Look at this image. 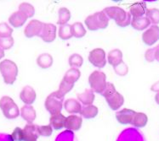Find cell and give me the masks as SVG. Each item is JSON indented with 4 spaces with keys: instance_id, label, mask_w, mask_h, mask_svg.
I'll list each match as a JSON object with an SVG mask.
<instances>
[{
    "instance_id": "33",
    "label": "cell",
    "mask_w": 159,
    "mask_h": 141,
    "mask_svg": "<svg viewBox=\"0 0 159 141\" xmlns=\"http://www.w3.org/2000/svg\"><path fill=\"white\" fill-rule=\"evenodd\" d=\"M84 63V59L81 55L78 54V53H74L70 56L69 58V65L71 68H80L83 65Z\"/></svg>"
},
{
    "instance_id": "8",
    "label": "cell",
    "mask_w": 159,
    "mask_h": 141,
    "mask_svg": "<svg viewBox=\"0 0 159 141\" xmlns=\"http://www.w3.org/2000/svg\"><path fill=\"white\" fill-rule=\"evenodd\" d=\"M89 61L95 67L102 68L107 64L106 52L102 48H95L89 52Z\"/></svg>"
},
{
    "instance_id": "13",
    "label": "cell",
    "mask_w": 159,
    "mask_h": 141,
    "mask_svg": "<svg viewBox=\"0 0 159 141\" xmlns=\"http://www.w3.org/2000/svg\"><path fill=\"white\" fill-rule=\"evenodd\" d=\"M135 113L136 112L134 110L124 108V109L117 112L116 118H117V122L121 124H131Z\"/></svg>"
},
{
    "instance_id": "35",
    "label": "cell",
    "mask_w": 159,
    "mask_h": 141,
    "mask_svg": "<svg viewBox=\"0 0 159 141\" xmlns=\"http://www.w3.org/2000/svg\"><path fill=\"white\" fill-rule=\"evenodd\" d=\"M13 33V29L7 23H0V38L10 37Z\"/></svg>"
},
{
    "instance_id": "10",
    "label": "cell",
    "mask_w": 159,
    "mask_h": 141,
    "mask_svg": "<svg viewBox=\"0 0 159 141\" xmlns=\"http://www.w3.org/2000/svg\"><path fill=\"white\" fill-rule=\"evenodd\" d=\"M159 40V27L157 26H152L149 29L143 33L142 41L148 46L153 45Z\"/></svg>"
},
{
    "instance_id": "21",
    "label": "cell",
    "mask_w": 159,
    "mask_h": 141,
    "mask_svg": "<svg viewBox=\"0 0 159 141\" xmlns=\"http://www.w3.org/2000/svg\"><path fill=\"white\" fill-rule=\"evenodd\" d=\"M64 107H65L66 111L71 114L80 113L82 110V106L80 102L78 100L71 99V98L66 100V102H64Z\"/></svg>"
},
{
    "instance_id": "17",
    "label": "cell",
    "mask_w": 159,
    "mask_h": 141,
    "mask_svg": "<svg viewBox=\"0 0 159 141\" xmlns=\"http://www.w3.org/2000/svg\"><path fill=\"white\" fill-rule=\"evenodd\" d=\"M146 4L145 2H136L129 7V14L134 18L142 17L146 14Z\"/></svg>"
},
{
    "instance_id": "9",
    "label": "cell",
    "mask_w": 159,
    "mask_h": 141,
    "mask_svg": "<svg viewBox=\"0 0 159 141\" xmlns=\"http://www.w3.org/2000/svg\"><path fill=\"white\" fill-rule=\"evenodd\" d=\"M43 24L44 23L41 22L38 19L31 20L24 30V34L27 38H32L33 36H39L42 32Z\"/></svg>"
},
{
    "instance_id": "30",
    "label": "cell",
    "mask_w": 159,
    "mask_h": 141,
    "mask_svg": "<svg viewBox=\"0 0 159 141\" xmlns=\"http://www.w3.org/2000/svg\"><path fill=\"white\" fill-rule=\"evenodd\" d=\"M72 31H71V26L69 24H66L60 26L59 28V37L62 40H68L71 38Z\"/></svg>"
},
{
    "instance_id": "27",
    "label": "cell",
    "mask_w": 159,
    "mask_h": 141,
    "mask_svg": "<svg viewBox=\"0 0 159 141\" xmlns=\"http://www.w3.org/2000/svg\"><path fill=\"white\" fill-rule=\"evenodd\" d=\"M80 75H81V73H80V71L78 70V68H71L65 74L63 80H66L69 83L74 84L80 78Z\"/></svg>"
},
{
    "instance_id": "25",
    "label": "cell",
    "mask_w": 159,
    "mask_h": 141,
    "mask_svg": "<svg viewBox=\"0 0 159 141\" xmlns=\"http://www.w3.org/2000/svg\"><path fill=\"white\" fill-rule=\"evenodd\" d=\"M98 107L97 106H94V105H89V106H85L84 107H82L81 114L84 118L86 119H91L95 118L98 114Z\"/></svg>"
},
{
    "instance_id": "2",
    "label": "cell",
    "mask_w": 159,
    "mask_h": 141,
    "mask_svg": "<svg viewBox=\"0 0 159 141\" xmlns=\"http://www.w3.org/2000/svg\"><path fill=\"white\" fill-rule=\"evenodd\" d=\"M101 95L104 96L107 104L109 105L111 109L113 111H117L119 109L124 102V96L119 92H117L113 84L110 82H107L106 88Z\"/></svg>"
},
{
    "instance_id": "43",
    "label": "cell",
    "mask_w": 159,
    "mask_h": 141,
    "mask_svg": "<svg viewBox=\"0 0 159 141\" xmlns=\"http://www.w3.org/2000/svg\"><path fill=\"white\" fill-rule=\"evenodd\" d=\"M3 57H4V50L0 48V59H2Z\"/></svg>"
},
{
    "instance_id": "42",
    "label": "cell",
    "mask_w": 159,
    "mask_h": 141,
    "mask_svg": "<svg viewBox=\"0 0 159 141\" xmlns=\"http://www.w3.org/2000/svg\"><path fill=\"white\" fill-rule=\"evenodd\" d=\"M152 91H156V92H159V81L154 84L152 86Z\"/></svg>"
},
{
    "instance_id": "22",
    "label": "cell",
    "mask_w": 159,
    "mask_h": 141,
    "mask_svg": "<svg viewBox=\"0 0 159 141\" xmlns=\"http://www.w3.org/2000/svg\"><path fill=\"white\" fill-rule=\"evenodd\" d=\"M130 24L134 29L137 30V31H143L150 26L151 22L146 16H142V17H139V18H133Z\"/></svg>"
},
{
    "instance_id": "1",
    "label": "cell",
    "mask_w": 159,
    "mask_h": 141,
    "mask_svg": "<svg viewBox=\"0 0 159 141\" xmlns=\"http://www.w3.org/2000/svg\"><path fill=\"white\" fill-rule=\"evenodd\" d=\"M108 19H114L116 24L120 27H126L131 23V15L129 12H126L122 8L117 6H111L105 8L103 10Z\"/></svg>"
},
{
    "instance_id": "29",
    "label": "cell",
    "mask_w": 159,
    "mask_h": 141,
    "mask_svg": "<svg viewBox=\"0 0 159 141\" xmlns=\"http://www.w3.org/2000/svg\"><path fill=\"white\" fill-rule=\"evenodd\" d=\"M72 35L76 38H81L86 35V30L81 22H75L71 25Z\"/></svg>"
},
{
    "instance_id": "39",
    "label": "cell",
    "mask_w": 159,
    "mask_h": 141,
    "mask_svg": "<svg viewBox=\"0 0 159 141\" xmlns=\"http://www.w3.org/2000/svg\"><path fill=\"white\" fill-rule=\"evenodd\" d=\"M114 69H115V72L117 74L122 75V76H124V75H125L128 73V67H127V65L124 64V62L120 65H118L117 67L114 68Z\"/></svg>"
},
{
    "instance_id": "11",
    "label": "cell",
    "mask_w": 159,
    "mask_h": 141,
    "mask_svg": "<svg viewBox=\"0 0 159 141\" xmlns=\"http://www.w3.org/2000/svg\"><path fill=\"white\" fill-rule=\"evenodd\" d=\"M43 42H52L55 40L56 37V26L53 24H43L42 32L39 35Z\"/></svg>"
},
{
    "instance_id": "15",
    "label": "cell",
    "mask_w": 159,
    "mask_h": 141,
    "mask_svg": "<svg viewBox=\"0 0 159 141\" xmlns=\"http://www.w3.org/2000/svg\"><path fill=\"white\" fill-rule=\"evenodd\" d=\"M83 118L77 115H70L66 118L65 128L67 130L78 131L82 127Z\"/></svg>"
},
{
    "instance_id": "40",
    "label": "cell",
    "mask_w": 159,
    "mask_h": 141,
    "mask_svg": "<svg viewBox=\"0 0 159 141\" xmlns=\"http://www.w3.org/2000/svg\"><path fill=\"white\" fill-rule=\"evenodd\" d=\"M145 58H146V61L150 62V63H152V62H153L155 60V58H154V48L148 49V50L146 52Z\"/></svg>"
},
{
    "instance_id": "5",
    "label": "cell",
    "mask_w": 159,
    "mask_h": 141,
    "mask_svg": "<svg viewBox=\"0 0 159 141\" xmlns=\"http://www.w3.org/2000/svg\"><path fill=\"white\" fill-rule=\"evenodd\" d=\"M0 108L4 117L8 119H15L20 115L19 107L10 96H3L0 99Z\"/></svg>"
},
{
    "instance_id": "24",
    "label": "cell",
    "mask_w": 159,
    "mask_h": 141,
    "mask_svg": "<svg viewBox=\"0 0 159 141\" xmlns=\"http://www.w3.org/2000/svg\"><path fill=\"white\" fill-rule=\"evenodd\" d=\"M37 64L42 68H49L53 64L52 56L49 53H42L37 58Z\"/></svg>"
},
{
    "instance_id": "26",
    "label": "cell",
    "mask_w": 159,
    "mask_h": 141,
    "mask_svg": "<svg viewBox=\"0 0 159 141\" xmlns=\"http://www.w3.org/2000/svg\"><path fill=\"white\" fill-rule=\"evenodd\" d=\"M148 122V118L147 116L143 113V112H136L134 117L131 124L136 128H143L146 125Z\"/></svg>"
},
{
    "instance_id": "14",
    "label": "cell",
    "mask_w": 159,
    "mask_h": 141,
    "mask_svg": "<svg viewBox=\"0 0 159 141\" xmlns=\"http://www.w3.org/2000/svg\"><path fill=\"white\" fill-rule=\"evenodd\" d=\"M37 94L33 87L30 85H26L23 87L22 90L20 94V98L26 105H31L35 102Z\"/></svg>"
},
{
    "instance_id": "31",
    "label": "cell",
    "mask_w": 159,
    "mask_h": 141,
    "mask_svg": "<svg viewBox=\"0 0 159 141\" xmlns=\"http://www.w3.org/2000/svg\"><path fill=\"white\" fill-rule=\"evenodd\" d=\"M146 17L153 26H157L159 23V10L158 9H150L146 12Z\"/></svg>"
},
{
    "instance_id": "44",
    "label": "cell",
    "mask_w": 159,
    "mask_h": 141,
    "mask_svg": "<svg viewBox=\"0 0 159 141\" xmlns=\"http://www.w3.org/2000/svg\"><path fill=\"white\" fill-rule=\"evenodd\" d=\"M155 101H156V102L159 105V92H157L156 96H155Z\"/></svg>"
},
{
    "instance_id": "36",
    "label": "cell",
    "mask_w": 159,
    "mask_h": 141,
    "mask_svg": "<svg viewBox=\"0 0 159 141\" xmlns=\"http://www.w3.org/2000/svg\"><path fill=\"white\" fill-rule=\"evenodd\" d=\"M14 38L12 36L5 37V38H0V48L3 50H8L13 47Z\"/></svg>"
},
{
    "instance_id": "16",
    "label": "cell",
    "mask_w": 159,
    "mask_h": 141,
    "mask_svg": "<svg viewBox=\"0 0 159 141\" xmlns=\"http://www.w3.org/2000/svg\"><path fill=\"white\" fill-rule=\"evenodd\" d=\"M28 19L27 16L23 14L20 11H16V12H14L9 18V23L10 25L16 28H19L20 26H22L25 22L26 21V19Z\"/></svg>"
},
{
    "instance_id": "3",
    "label": "cell",
    "mask_w": 159,
    "mask_h": 141,
    "mask_svg": "<svg viewBox=\"0 0 159 141\" xmlns=\"http://www.w3.org/2000/svg\"><path fill=\"white\" fill-rule=\"evenodd\" d=\"M0 73L3 76L4 83L12 85L16 80L18 67L15 62L10 59H4L0 63Z\"/></svg>"
},
{
    "instance_id": "7",
    "label": "cell",
    "mask_w": 159,
    "mask_h": 141,
    "mask_svg": "<svg viewBox=\"0 0 159 141\" xmlns=\"http://www.w3.org/2000/svg\"><path fill=\"white\" fill-rule=\"evenodd\" d=\"M89 83L91 87V90L94 92L101 94L106 88L107 85V76L102 71L95 70L89 75Z\"/></svg>"
},
{
    "instance_id": "12",
    "label": "cell",
    "mask_w": 159,
    "mask_h": 141,
    "mask_svg": "<svg viewBox=\"0 0 159 141\" xmlns=\"http://www.w3.org/2000/svg\"><path fill=\"white\" fill-rule=\"evenodd\" d=\"M24 141H37L39 137V126L33 123H27L23 128Z\"/></svg>"
},
{
    "instance_id": "18",
    "label": "cell",
    "mask_w": 159,
    "mask_h": 141,
    "mask_svg": "<svg viewBox=\"0 0 159 141\" xmlns=\"http://www.w3.org/2000/svg\"><path fill=\"white\" fill-rule=\"evenodd\" d=\"M20 115L24 120H26L28 123H33L36 119L37 114L34 107L31 105H25L20 109Z\"/></svg>"
},
{
    "instance_id": "28",
    "label": "cell",
    "mask_w": 159,
    "mask_h": 141,
    "mask_svg": "<svg viewBox=\"0 0 159 141\" xmlns=\"http://www.w3.org/2000/svg\"><path fill=\"white\" fill-rule=\"evenodd\" d=\"M71 19V12L68 9L66 8H61L58 11V21L57 24L63 26L67 24L68 21Z\"/></svg>"
},
{
    "instance_id": "38",
    "label": "cell",
    "mask_w": 159,
    "mask_h": 141,
    "mask_svg": "<svg viewBox=\"0 0 159 141\" xmlns=\"http://www.w3.org/2000/svg\"><path fill=\"white\" fill-rule=\"evenodd\" d=\"M53 128L50 125H43L39 126V134L41 136L49 137L52 135Z\"/></svg>"
},
{
    "instance_id": "6",
    "label": "cell",
    "mask_w": 159,
    "mask_h": 141,
    "mask_svg": "<svg viewBox=\"0 0 159 141\" xmlns=\"http://www.w3.org/2000/svg\"><path fill=\"white\" fill-rule=\"evenodd\" d=\"M63 104H64V96L59 93L58 91H55L49 94L46 98L44 106L46 110L51 115H54L61 112Z\"/></svg>"
},
{
    "instance_id": "34",
    "label": "cell",
    "mask_w": 159,
    "mask_h": 141,
    "mask_svg": "<svg viewBox=\"0 0 159 141\" xmlns=\"http://www.w3.org/2000/svg\"><path fill=\"white\" fill-rule=\"evenodd\" d=\"M74 86V84H71L67 82L66 80H63L62 79L61 82L60 84V87H59V90H57L59 93L62 95V96H64L66 94H67L68 92H70V90L73 88Z\"/></svg>"
},
{
    "instance_id": "19",
    "label": "cell",
    "mask_w": 159,
    "mask_h": 141,
    "mask_svg": "<svg viewBox=\"0 0 159 141\" xmlns=\"http://www.w3.org/2000/svg\"><path fill=\"white\" fill-rule=\"evenodd\" d=\"M108 63L113 68L117 67L123 63V52L119 49H113L108 53Z\"/></svg>"
},
{
    "instance_id": "4",
    "label": "cell",
    "mask_w": 159,
    "mask_h": 141,
    "mask_svg": "<svg viewBox=\"0 0 159 141\" xmlns=\"http://www.w3.org/2000/svg\"><path fill=\"white\" fill-rule=\"evenodd\" d=\"M84 22L89 30L97 31L100 29H106L109 25V19L103 11H101L88 16L85 19Z\"/></svg>"
},
{
    "instance_id": "37",
    "label": "cell",
    "mask_w": 159,
    "mask_h": 141,
    "mask_svg": "<svg viewBox=\"0 0 159 141\" xmlns=\"http://www.w3.org/2000/svg\"><path fill=\"white\" fill-rule=\"evenodd\" d=\"M10 137L13 141H24V136H23V129L17 127L14 129L13 133L11 134Z\"/></svg>"
},
{
    "instance_id": "23",
    "label": "cell",
    "mask_w": 159,
    "mask_h": 141,
    "mask_svg": "<svg viewBox=\"0 0 159 141\" xmlns=\"http://www.w3.org/2000/svg\"><path fill=\"white\" fill-rule=\"evenodd\" d=\"M78 102H82L84 106H89V105H92V103L94 102V91L89 89H86L84 92L83 93L78 94Z\"/></svg>"
},
{
    "instance_id": "41",
    "label": "cell",
    "mask_w": 159,
    "mask_h": 141,
    "mask_svg": "<svg viewBox=\"0 0 159 141\" xmlns=\"http://www.w3.org/2000/svg\"><path fill=\"white\" fill-rule=\"evenodd\" d=\"M154 58L159 62V45L154 48Z\"/></svg>"
},
{
    "instance_id": "20",
    "label": "cell",
    "mask_w": 159,
    "mask_h": 141,
    "mask_svg": "<svg viewBox=\"0 0 159 141\" xmlns=\"http://www.w3.org/2000/svg\"><path fill=\"white\" fill-rule=\"evenodd\" d=\"M66 118L61 112L51 115L49 118V125L52 127V128L56 130L61 129L62 128H65Z\"/></svg>"
},
{
    "instance_id": "32",
    "label": "cell",
    "mask_w": 159,
    "mask_h": 141,
    "mask_svg": "<svg viewBox=\"0 0 159 141\" xmlns=\"http://www.w3.org/2000/svg\"><path fill=\"white\" fill-rule=\"evenodd\" d=\"M19 11L25 14L27 18L33 17L35 14V9L34 7L29 3H21L19 5Z\"/></svg>"
}]
</instances>
